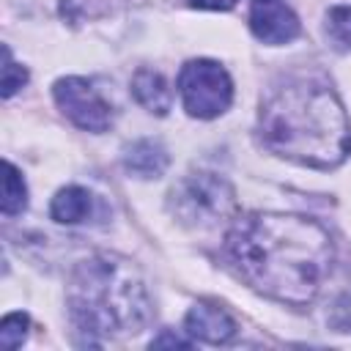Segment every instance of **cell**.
<instances>
[{"mask_svg": "<svg viewBox=\"0 0 351 351\" xmlns=\"http://www.w3.org/2000/svg\"><path fill=\"white\" fill-rule=\"evenodd\" d=\"M225 252L247 285L293 307L310 304L335 266L329 230L302 214H244L230 225Z\"/></svg>", "mask_w": 351, "mask_h": 351, "instance_id": "1", "label": "cell"}, {"mask_svg": "<svg viewBox=\"0 0 351 351\" xmlns=\"http://www.w3.org/2000/svg\"><path fill=\"white\" fill-rule=\"evenodd\" d=\"M269 151L307 167L329 170L351 154V123L329 82L291 77L271 88L258 115Z\"/></svg>", "mask_w": 351, "mask_h": 351, "instance_id": "2", "label": "cell"}, {"mask_svg": "<svg viewBox=\"0 0 351 351\" xmlns=\"http://www.w3.org/2000/svg\"><path fill=\"white\" fill-rule=\"evenodd\" d=\"M74 324L99 337L140 332L151 315L148 291L129 261L96 255L82 261L69 282Z\"/></svg>", "mask_w": 351, "mask_h": 351, "instance_id": "3", "label": "cell"}, {"mask_svg": "<svg viewBox=\"0 0 351 351\" xmlns=\"http://www.w3.org/2000/svg\"><path fill=\"white\" fill-rule=\"evenodd\" d=\"M178 90L186 112L195 118H217L233 99V82L214 60H189L178 74Z\"/></svg>", "mask_w": 351, "mask_h": 351, "instance_id": "4", "label": "cell"}, {"mask_svg": "<svg viewBox=\"0 0 351 351\" xmlns=\"http://www.w3.org/2000/svg\"><path fill=\"white\" fill-rule=\"evenodd\" d=\"M236 208L233 186L214 173L186 176L173 189V211L184 222H214Z\"/></svg>", "mask_w": 351, "mask_h": 351, "instance_id": "5", "label": "cell"}, {"mask_svg": "<svg viewBox=\"0 0 351 351\" xmlns=\"http://www.w3.org/2000/svg\"><path fill=\"white\" fill-rule=\"evenodd\" d=\"M58 107L69 121L88 132H104L110 126V107L82 77H63L52 88Z\"/></svg>", "mask_w": 351, "mask_h": 351, "instance_id": "6", "label": "cell"}, {"mask_svg": "<svg viewBox=\"0 0 351 351\" xmlns=\"http://www.w3.org/2000/svg\"><path fill=\"white\" fill-rule=\"evenodd\" d=\"M250 27L266 44H285L299 36L296 14L280 0H255L250 8Z\"/></svg>", "mask_w": 351, "mask_h": 351, "instance_id": "7", "label": "cell"}, {"mask_svg": "<svg viewBox=\"0 0 351 351\" xmlns=\"http://www.w3.org/2000/svg\"><path fill=\"white\" fill-rule=\"evenodd\" d=\"M186 332L203 343H228L236 335V321L214 302H197L186 313Z\"/></svg>", "mask_w": 351, "mask_h": 351, "instance_id": "8", "label": "cell"}, {"mask_svg": "<svg viewBox=\"0 0 351 351\" xmlns=\"http://www.w3.org/2000/svg\"><path fill=\"white\" fill-rule=\"evenodd\" d=\"M132 93H134V99H137L145 110H151V112H156V115H165V112L170 110V101H173V93H170L165 77H162L159 71H154V69H140V71L134 74V80H132Z\"/></svg>", "mask_w": 351, "mask_h": 351, "instance_id": "9", "label": "cell"}, {"mask_svg": "<svg viewBox=\"0 0 351 351\" xmlns=\"http://www.w3.org/2000/svg\"><path fill=\"white\" fill-rule=\"evenodd\" d=\"M123 162H126V170H132L134 176H140V178H156L167 167V154H165V148L159 143L140 140V143H134L126 151Z\"/></svg>", "mask_w": 351, "mask_h": 351, "instance_id": "10", "label": "cell"}, {"mask_svg": "<svg viewBox=\"0 0 351 351\" xmlns=\"http://www.w3.org/2000/svg\"><path fill=\"white\" fill-rule=\"evenodd\" d=\"M90 192L82 189V186H66L60 189L55 197H52V206H49V214L55 222H63V225H77L82 222L88 214H90Z\"/></svg>", "mask_w": 351, "mask_h": 351, "instance_id": "11", "label": "cell"}, {"mask_svg": "<svg viewBox=\"0 0 351 351\" xmlns=\"http://www.w3.org/2000/svg\"><path fill=\"white\" fill-rule=\"evenodd\" d=\"M3 170H5V176H3V214L5 217H14V214H19L25 208L27 189H25V181H22L19 170L11 162H5Z\"/></svg>", "mask_w": 351, "mask_h": 351, "instance_id": "12", "label": "cell"}, {"mask_svg": "<svg viewBox=\"0 0 351 351\" xmlns=\"http://www.w3.org/2000/svg\"><path fill=\"white\" fill-rule=\"evenodd\" d=\"M326 33L337 49H351V8L337 5L326 14Z\"/></svg>", "mask_w": 351, "mask_h": 351, "instance_id": "13", "label": "cell"}, {"mask_svg": "<svg viewBox=\"0 0 351 351\" xmlns=\"http://www.w3.org/2000/svg\"><path fill=\"white\" fill-rule=\"evenodd\" d=\"M27 324H30V321H27L25 313H11V315H5L3 324H0V346L8 348V351L19 348L22 340H25V335H27Z\"/></svg>", "mask_w": 351, "mask_h": 351, "instance_id": "14", "label": "cell"}, {"mask_svg": "<svg viewBox=\"0 0 351 351\" xmlns=\"http://www.w3.org/2000/svg\"><path fill=\"white\" fill-rule=\"evenodd\" d=\"M25 80H27V71H25L22 66H16V63L11 60L8 47H3V96H5V99L14 96L16 88L25 85Z\"/></svg>", "mask_w": 351, "mask_h": 351, "instance_id": "15", "label": "cell"}, {"mask_svg": "<svg viewBox=\"0 0 351 351\" xmlns=\"http://www.w3.org/2000/svg\"><path fill=\"white\" fill-rule=\"evenodd\" d=\"M329 324L337 329V332H351V293H343L335 307H332V315H329Z\"/></svg>", "mask_w": 351, "mask_h": 351, "instance_id": "16", "label": "cell"}, {"mask_svg": "<svg viewBox=\"0 0 351 351\" xmlns=\"http://www.w3.org/2000/svg\"><path fill=\"white\" fill-rule=\"evenodd\" d=\"M189 5H195V8H211V11H225V8H233L236 0H189Z\"/></svg>", "mask_w": 351, "mask_h": 351, "instance_id": "17", "label": "cell"}, {"mask_svg": "<svg viewBox=\"0 0 351 351\" xmlns=\"http://www.w3.org/2000/svg\"><path fill=\"white\" fill-rule=\"evenodd\" d=\"M151 346H189V340H181V337H173V335H165V337H156Z\"/></svg>", "mask_w": 351, "mask_h": 351, "instance_id": "18", "label": "cell"}]
</instances>
